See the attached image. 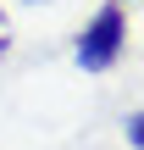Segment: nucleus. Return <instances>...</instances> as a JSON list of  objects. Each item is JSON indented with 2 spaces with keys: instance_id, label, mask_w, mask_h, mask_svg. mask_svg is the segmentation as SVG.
Listing matches in <instances>:
<instances>
[{
  "instance_id": "1",
  "label": "nucleus",
  "mask_w": 144,
  "mask_h": 150,
  "mask_svg": "<svg viewBox=\"0 0 144 150\" xmlns=\"http://www.w3.org/2000/svg\"><path fill=\"white\" fill-rule=\"evenodd\" d=\"M122 45H128V17H122V0H111V6H100V11L89 17V28L78 33V67H83V72H105V67H117Z\"/></svg>"
},
{
  "instance_id": "2",
  "label": "nucleus",
  "mask_w": 144,
  "mask_h": 150,
  "mask_svg": "<svg viewBox=\"0 0 144 150\" xmlns=\"http://www.w3.org/2000/svg\"><path fill=\"white\" fill-rule=\"evenodd\" d=\"M128 145H133V150L144 145V117H139V111H128Z\"/></svg>"
},
{
  "instance_id": "3",
  "label": "nucleus",
  "mask_w": 144,
  "mask_h": 150,
  "mask_svg": "<svg viewBox=\"0 0 144 150\" xmlns=\"http://www.w3.org/2000/svg\"><path fill=\"white\" fill-rule=\"evenodd\" d=\"M11 50V39H6V11H0V56Z\"/></svg>"
},
{
  "instance_id": "4",
  "label": "nucleus",
  "mask_w": 144,
  "mask_h": 150,
  "mask_svg": "<svg viewBox=\"0 0 144 150\" xmlns=\"http://www.w3.org/2000/svg\"><path fill=\"white\" fill-rule=\"evenodd\" d=\"M128 6H133V0H128Z\"/></svg>"
}]
</instances>
